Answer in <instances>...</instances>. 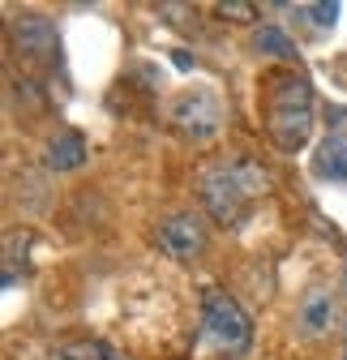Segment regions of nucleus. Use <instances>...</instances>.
Listing matches in <instances>:
<instances>
[{"instance_id":"nucleus-1","label":"nucleus","mask_w":347,"mask_h":360,"mask_svg":"<svg viewBox=\"0 0 347 360\" xmlns=\"http://www.w3.org/2000/svg\"><path fill=\"white\" fill-rule=\"evenodd\" d=\"M266 116H270V138L279 142V150H300L309 142V129H313V90H309V82L300 73L270 77Z\"/></svg>"},{"instance_id":"nucleus-2","label":"nucleus","mask_w":347,"mask_h":360,"mask_svg":"<svg viewBox=\"0 0 347 360\" xmlns=\"http://www.w3.org/2000/svg\"><path fill=\"white\" fill-rule=\"evenodd\" d=\"M257 189H266V172H257L253 163H214L202 172V202L223 223H236Z\"/></svg>"},{"instance_id":"nucleus-3","label":"nucleus","mask_w":347,"mask_h":360,"mask_svg":"<svg viewBox=\"0 0 347 360\" xmlns=\"http://www.w3.org/2000/svg\"><path fill=\"white\" fill-rule=\"evenodd\" d=\"M202 318H206L210 335L219 339L223 347H232V352L249 347V318H244V309L223 288H206L202 292Z\"/></svg>"},{"instance_id":"nucleus-4","label":"nucleus","mask_w":347,"mask_h":360,"mask_svg":"<svg viewBox=\"0 0 347 360\" xmlns=\"http://www.w3.org/2000/svg\"><path fill=\"white\" fill-rule=\"evenodd\" d=\"M159 245H163L171 257H197V253L206 249L202 219H193V214H171V219H163V228H159Z\"/></svg>"},{"instance_id":"nucleus-5","label":"nucleus","mask_w":347,"mask_h":360,"mask_svg":"<svg viewBox=\"0 0 347 360\" xmlns=\"http://www.w3.org/2000/svg\"><path fill=\"white\" fill-rule=\"evenodd\" d=\"M219 99L206 95V90H193V95H185L176 103V124L185 133H193V138H210L214 129H219Z\"/></svg>"},{"instance_id":"nucleus-6","label":"nucleus","mask_w":347,"mask_h":360,"mask_svg":"<svg viewBox=\"0 0 347 360\" xmlns=\"http://www.w3.org/2000/svg\"><path fill=\"white\" fill-rule=\"evenodd\" d=\"M296 322H300V335H309V339L326 335V330L334 326V292H330L326 283L309 288V292H305V300H300Z\"/></svg>"},{"instance_id":"nucleus-7","label":"nucleus","mask_w":347,"mask_h":360,"mask_svg":"<svg viewBox=\"0 0 347 360\" xmlns=\"http://www.w3.org/2000/svg\"><path fill=\"white\" fill-rule=\"evenodd\" d=\"M13 43L26 56H52L56 52V26L43 13H22L13 22Z\"/></svg>"},{"instance_id":"nucleus-8","label":"nucleus","mask_w":347,"mask_h":360,"mask_svg":"<svg viewBox=\"0 0 347 360\" xmlns=\"http://www.w3.org/2000/svg\"><path fill=\"white\" fill-rule=\"evenodd\" d=\"M313 172L322 176V180H347V138H339V133H330V138L317 146V155H313Z\"/></svg>"},{"instance_id":"nucleus-9","label":"nucleus","mask_w":347,"mask_h":360,"mask_svg":"<svg viewBox=\"0 0 347 360\" xmlns=\"http://www.w3.org/2000/svg\"><path fill=\"white\" fill-rule=\"evenodd\" d=\"M86 163V138L81 133H56V138L48 142V167L56 172H69V167H81Z\"/></svg>"},{"instance_id":"nucleus-10","label":"nucleus","mask_w":347,"mask_h":360,"mask_svg":"<svg viewBox=\"0 0 347 360\" xmlns=\"http://www.w3.org/2000/svg\"><path fill=\"white\" fill-rule=\"evenodd\" d=\"M253 48H257V52H266V56H283V60L296 56V43H292L279 26H262V30L253 34Z\"/></svg>"},{"instance_id":"nucleus-11","label":"nucleus","mask_w":347,"mask_h":360,"mask_svg":"<svg viewBox=\"0 0 347 360\" xmlns=\"http://www.w3.org/2000/svg\"><path fill=\"white\" fill-rule=\"evenodd\" d=\"M60 360H112V352L103 343H65Z\"/></svg>"},{"instance_id":"nucleus-12","label":"nucleus","mask_w":347,"mask_h":360,"mask_svg":"<svg viewBox=\"0 0 347 360\" xmlns=\"http://www.w3.org/2000/svg\"><path fill=\"white\" fill-rule=\"evenodd\" d=\"M219 13L232 18V22H249L253 18V5H249V0H232V5H219Z\"/></svg>"},{"instance_id":"nucleus-13","label":"nucleus","mask_w":347,"mask_h":360,"mask_svg":"<svg viewBox=\"0 0 347 360\" xmlns=\"http://www.w3.org/2000/svg\"><path fill=\"white\" fill-rule=\"evenodd\" d=\"M309 13H313V22H317V26H334L339 5H309Z\"/></svg>"},{"instance_id":"nucleus-14","label":"nucleus","mask_w":347,"mask_h":360,"mask_svg":"<svg viewBox=\"0 0 347 360\" xmlns=\"http://www.w3.org/2000/svg\"><path fill=\"white\" fill-rule=\"evenodd\" d=\"M343 360H347V356H343Z\"/></svg>"}]
</instances>
